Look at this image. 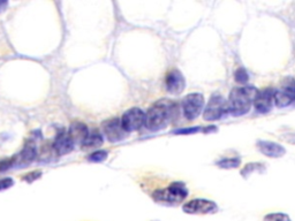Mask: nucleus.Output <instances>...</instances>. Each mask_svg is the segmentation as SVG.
Returning <instances> with one entry per match:
<instances>
[{
    "label": "nucleus",
    "instance_id": "16",
    "mask_svg": "<svg viewBox=\"0 0 295 221\" xmlns=\"http://www.w3.org/2000/svg\"><path fill=\"white\" fill-rule=\"evenodd\" d=\"M103 136L98 130H92L89 132L87 139H85L83 144H82V149L84 151L89 150H95L97 147L103 145Z\"/></svg>",
    "mask_w": 295,
    "mask_h": 221
},
{
    "label": "nucleus",
    "instance_id": "15",
    "mask_svg": "<svg viewBox=\"0 0 295 221\" xmlns=\"http://www.w3.org/2000/svg\"><path fill=\"white\" fill-rule=\"evenodd\" d=\"M37 156V150H36V145L35 143L29 141L25 143V145L20 153L17 154L16 157V165L18 166H28L30 163H32L35 160V158Z\"/></svg>",
    "mask_w": 295,
    "mask_h": 221
},
{
    "label": "nucleus",
    "instance_id": "4",
    "mask_svg": "<svg viewBox=\"0 0 295 221\" xmlns=\"http://www.w3.org/2000/svg\"><path fill=\"white\" fill-rule=\"evenodd\" d=\"M226 113H230L229 103L222 95L215 94L210 97L207 108L204 110L203 119L205 121H216L222 119Z\"/></svg>",
    "mask_w": 295,
    "mask_h": 221
},
{
    "label": "nucleus",
    "instance_id": "3",
    "mask_svg": "<svg viewBox=\"0 0 295 221\" xmlns=\"http://www.w3.org/2000/svg\"><path fill=\"white\" fill-rule=\"evenodd\" d=\"M188 196V189L182 182H173L165 189L156 190L152 194V198L156 202L169 203V204H179L184 202Z\"/></svg>",
    "mask_w": 295,
    "mask_h": 221
},
{
    "label": "nucleus",
    "instance_id": "13",
    "mask_svg": "<svg viewBox=\"0 0 295 221\" xmlns=\"http://www.w3.org/2000/svg\"><path fill=\"white\" fill-rule=\"evenodd\" d=\"M257 146L261 152L269 158H282L286 154L285 147L271 141H259Z\"/></svg>",
    "mask_w": 295,
    "mask_h": 221
},
{
    "label": "nucleus",
    "instance_id": "8",
    "mask_svg": "<svg viewBox=\"0 0 295 221\" xmlns=\"http://www.w3.org/2000/svg\"><path fill=\"white\" fill-rule=\"evenodd\" d=\"M102 129L104 135L106 136V138L112 143L121 142L128 136V132L125 130V128L122 127L121 120H119L118 117H113V119H109L104 121L102 123Z\"/></svg>",
    "mask_w": 295,
    "mask_h": 221
},
{
    "label": "nucleus",
    "instance_id": "11",
    "mask_svg": "<svg viewBox=\"0 0 295 221\" xmlns=\"http://www.w3.org/2000/svg\"><path fill=\"white\" fill-rule=\"evenodd\" d=\"M166 90L172 95H180L186 88V80L178 69H172L165 77Z\"/></svg>",
    "mask_w": 295,
    "mask_h": 221
},
{
    "label": "nucleus",
    "instance_id": "12",
    "mask_svg": "<svg viewBox=\"0 0 295 221\" xmlns=\"http://www.w3.org/2000/svg\"><path fill=\"white\" fill-rule=\"evenodd\" d=\"M74 146L75 145H74L73 141L70 139L68 132H67L65 129H61L57 134V136H55V139L53 142V149L55 150V152H57L59 156H65V154L72 152Z\"/></svg>",
    "mask_w": 295,
    "mask_h": 221
},
{
    "label": "nucleus",
    "instance_id": "20",
    "mask_svg": "<svg viewBox=\"0 0 295 221\" xmlns=\"http://www.w3.org/2000/svg\"><path fill=\"white\" fill-rule=\"evenodd\" d=\"M234 76H235V81H237L238 83L245 84V83L248 82L249 76H248L247 71H246L245 68H242V67L238 68L237 72H235V74H234Z\"/></svg>",
    "mask_w": 295,
    "mask_h": 221
},
{
    "label": "nucleus",
    "instance_id": "9",
    "mask_svg": "<svg viewBox=\"0 0 295 221\" xmlns=\"http://www.w3.org/2000/svg\"><path fill=\"white\" fill-rule=\"evenodd\" d=\"M182 210L188 215H210V213H216L218 211V206L212 201L197 198V200L186 203L182 206Z\"/></svg>",
    "mask_w": 295,
    "mask_h": 221
},
{
    "label": "nucleus",
    "instance_id": "18",
    "mask_svg": "<svg viewBox=\"0 0 295 221\" xmlns=\"http://www.w3.org/2000/svg\"><path fill=\"white\" fill-rule=\"evenodd\" d=\"M107 156H109L107 151H105V150H97L88 157V160L92 161V163H100V161L105 160L107 158Z\"/></svg>",
    "mask_w": 295,
    "mask_h": 221
},
{
    "label": "nucleus",
    "instance_id": "26",
    "mask_svg": "<svg viewBox=\"0 0 295 221\" xmlns=\"http://www.w3.org/2000/svg\"><path fill=\"white\" fill-rule=\"evenodd\" d=\"M7 3H8V2H7V1H0V13H1L2 10L6 8Z\"/></svg>",
    "mask_w": 295,
    "mask_h": 221
},
{
    "label": "nucleus",
    "instance_id": "7",
    "mask_svg": "<svg viewBox=\"0 0 295 221\" xmlns=\"http://www.w3.org/2000/svg\"><path fill=\"white\" fill-rule=\"evenodd\" d=\"M122 127L128 132L137 131L145 126V113L139 108H133L127 110L121 119Z\"/></svg>",
    "mask_w": 295,
    "mask_h": 221
},
{
    "label": "nucleus",
    "instance_id": "25",
    "mask_svg": "<svg viewBox=\"0 0 295 221\" xmlns=\"http://www.w3.org/2000/svg\"><path fill=\"white\" fill-rule=\"evenodd\" d=\"M40 175H42V172L35 171V172H31V173H29V174L25 175L23 178V180H24V181L29 182V183H31L32 181H35L36 179H38Z\"/></svg>",
    "mask_w": 295,
    "mask_h": 221
},
{
    "label": "nucleus",
    "instance_id": "6",
    "mask_svg": "<svg viewBox=\"0 0 295 221\" xmlns=\"http://www.w3.org/2000/svg\"><path fill=\"white\" fill-rule=\"evenodd\" d=\"M295 102V80L286 77L275 91V104L278 108H287Z\"/></svg>",
    "mask_w": 295,
    "mask_h": 221
},
{
    "label": "nucleus",
    "instance_id": "22",
    "mask_svg": "<svg viewBox=\"0 0 295 221\" xmlns=\"http://www.w3.org/2000/svg\"><path fill=\"white\" fill-rule=\"evenodd\" d=\"M14 165H16V157L15 156H13L12 158H8V159H6V160H2L1 163H0V172L7 171V169L12 168Z\"/></svg>",
    "mask_w": 295,
    "mask_h": 221
},
{
    "label": "nucleus",
    "instance_id": "19",
    "mask_svg": "<svg viewBox=\"0 0 295 221\" xmlns=\"http://www.w3.org/2000/svg\"><path fill=\"white\" fill-rule=\"evenodd\" d=\"M260 168L264 169V167H263V165H262V164H257V163L248 164V165H246V166H245V168H244V169H242V171H241V174L244 175L245 178H247V176H249V175H252V174H253V172H255V171L259 172V171H260Z\"/></svg>",
    "mask_w": 295,
    "mask_h": 221
},
{
    "label": "nucleus",
    "instance_id": "10",
    "mask_svg": "<svg viewBox=\"0 0 295 221\" xmlns=\"http://www.w3.org/2000/svg\"><path fill=\"white\" fill-rule=\"evenodd\" d=\"M275 91L272 88H265V89L259 91L256 96L254 106L255 110L261 114H267L270 112L275 104Z\"/></svg>",
    "mask_w": 295,
    "mask_h": 221
},
{
    "label": "nucleus",
    "instance_id": "21",
    "mask_svg": "<svg viewBox=\"0 0 295 221\" xmlns=\"http://www.w3.org/2000/svg\"><path fill=\"white\" fill-rule=\"evenodd\" d=\"M264 221H291V219L285 213H270L264 217Z\"/></svg>",
    "mask_w": 295,
    "mask_h": 221
},
{
    "label": "nucleus",
    "instance_id": "23",
    "mask_svg": "<svg viewBox=\"0 0 295 221\" xmlns=\"http://www.w3.org/2000/svg\"><path fill=\"white\" fill-rule=\"evenodd\" d=\"M204 128L201 127H192V128H182L178 129V130H174V134H180V135H188V134H195V132H199Z\"/></svg>",
    "mask_w": 295,
    "mask_h": 221
},
{
    "label": "nucleus",
    "instance_id": "24",
    "mask_svg": "<svg viewBox=\"0 0 295 221\" xmlns=\"http://www.w3.org/2000/svg\"><path fill=\"white\" fill-rule=\"evenodd\" d=\"M14 184L13 179L10 178H5V179H0V191L6 190L10 188Z\"/></svg>",
    "mask_w": 295,
    "mask_h": 221
},
{
    "label": "nucleus",
    "instance_id": "17",
    "mask_svg": "<svg viewBox=\"0 0 295 221\" xmlns=\"http://www.w3.org/2000/svg\"><path fill=\"white\" fill-rule=\"evenodd\" d=\"M217 166L220 168L224 169H231V168H238L239 166L241 165V159L238 157L234 158H224V159H220L217 161Z\"/></svg>",
    "mask_w": 295,
    "mask_h": 221
},
{
    "label": "nucleus",
    "instance_id": "14",
    "mask_svg": "<svg viewBox=\"0 0 295 221\" xmlns=\"http://www.w3.org/2000/svg\"><path fill=\"white\" fill-rule=\"evenodd\" d=\"M68 135L70 139H72L74 145H77L80 144L82 146L83 144L85 139H87L88 135H89V129L88 127L85 126L83 122H78V121H75V122H73L72 124L69 126L68 129Z\"/></svg>",
    "mask_w": 295,
    "mask_h": 221
},
{
    "label": "nucleus",
    "instance_id": "5",
    "mask_svg": "<svg viewBox=\"0 0 295 221\" xmlns=\"http://www.w3.org/2000/svg\"><path fill=\"white\" fill-rule=\"evenodd\" d=\"M182 112L187 120L192 121L197 119L202 113L204 108V96L199 92L187 95L182 99Z\"/></svg>",
    "mask_w": 295,
    "mask_h": 221
},
{
    "label": "nucleus",
    "instance_id": "1",
    "mask_svg": "<svg viewBox=\"0 0 295 221\" xmlns=\"http://www.w3.org/2000/svg\"><path fill=\"white\" fill-rule=\"evenodd\" d=\"M178 104L170 99H160L149 108L145 113V127L150 131L166 128L178 116Z\"/></svg>",
    "mask_w": 295,
    "mask_h": 221
},
{
    "label": "nucleus",
    "instance_id": "2",
    "mask_svg": "<svg viewBox=\"0 0 295 221\" xmlns=\"http://www.w3.org/2000/svg\"><path fill=\"white\" fill-rule=\"evenodd\" d=\"M259 90L254 87L233 88L229 97V110L234 116L247 114L255 102Z\"/></svg>",
    "mask_w": 295,
    "mask_h": 221
}]
</instances>
